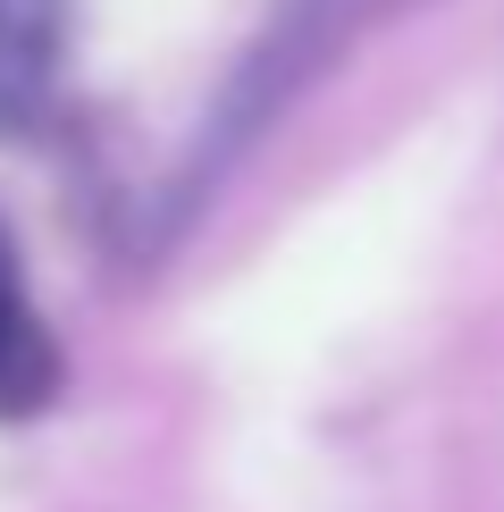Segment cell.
I'll list each match as a JSON object with an SVG mask.
<instances>
[{"label":"cell","instance_id":"cell-1","mask_svg":"<svg viewBox=\"0 0 504 512\" xmlns=\"http://www.w3.org/2000/svg\"><path fill=\"white\" fill-rule=\"evenodd\" d=\"M59 0H0V135H26L51 101Z\"/></svg>","mask_w":504,"mask_h":512},{"label":"cell","instance_id":"cell-2","mask_svg":"<svg viewBox=\"0 0 504 512\" xmlns=\"http://www.w3.org/2000/svg\"><path fill=\"white\" fill-rule=\"evenodd\" d=\"M51 387H59V345L26 311V294H17V252H9V236H0V420L42 412Z\"/></svg>","mask_w":504,"mask_h":512}]
</instances>
